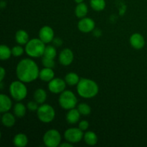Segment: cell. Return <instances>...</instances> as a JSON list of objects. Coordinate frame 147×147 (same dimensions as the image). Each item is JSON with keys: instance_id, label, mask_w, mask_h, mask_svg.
Returning <instances> with one entry per match:
<instances>
[{"instance_id": "obj_1", "label": "cell", "mask_w": 147, "mask_h": 147, "mask_svg": "<svg viewBox=\"0 0 147 147\" xmlns=\"http://www.w3.org/2000/svg\"><path fill=\"white\" fill-rule=\"evenodd\" d=\"M16 73L19 80L24 83H30L39 77L40 70L35 62L31 59L25 58L18 63Z\"/></svg>"}, {"instance_id": "obj_2", "label": "cell", "mask_w": 147, "mask_h": 147, "mask_svg": "<svg viewBox=\"0 0 147 147\" xmlns=\"http://www.w3.org/2000/svg\"><path fill=\"white\" fill-rule=\"evenodd\" d=\"M79 96L84 98H91L98 93V86L93 80L88 78H80L77 85Z\"/></svg>"}, {"instance_id": "obj_3", "label": "cell", "mask_w": 147, "mask_h": 147, "mask_svg": "<svg viewBox=\"0 0 147 147\" xmlns=\"http://www.w3.org/2000/svg\"><path fill=\"white\" fill-rule=\"evenodd\" d=\"M45 43L40 38H34L29 40L26 44L25 51L29 56L32 57H39L43 55L45 50Z\"/></svg>"}, {"instance_id": "obj_4", "label": "cell", "mask_w": 147, "mask_h": 147, "mask_svg": "<svg viewBox=\"0 0 147 147\" xmlns=\"http://www.w3.org/2000/svg\"><path fill=\"white\" fill-rule=\"evenodd\" d=\"M9 93L11 97L17 101L23 100L27 95V89L24 82L14 81L9 86Z\"/></svg>"}, {"instance_id": "obj_5", "label": "cell", "mask_w": 147, "mask_h": 147, "mask_svg": "<svg viewBox=\"0 0 147 147\" xmlns=\"http://www.w3.org/2000/svg\"><path fill=\"white\" fill-rule=\"evenodd\" d=\"M77 98L74 93L70 90H64L59 97V103L63 109L70 110L74 109L77 104Z\"/></svg>"}, {"instance_id": "obj_6", "label": "cell", "mask_w": 147, "mask_h": 147, "mask_svg": "<svg viewBox=\"0 0 147 147\" xmlns=\"http://www.w3.org/2000/svg\"><path fill=\"white\" fill-rule=\"evenodd\" d=\"M37 117L43 123H50L55 116L54 109L49 104H43L37 109Z\"/></svg>"}, {"instance_id": "obj_7", "label": "cell", "mask_w": 147, "mask_h": 147, "mask_svg": "<svg viewBox=\"0 0 147 147\" xmlns=\"http://www.w3.org/2000/svg\"><path fill=\"white\" fill-rule=\"evenodd\" d=\"M43 142L47 147H57L61 142V135L55 129H50L44 134Z\"/></svg>"}, {"instance_id": "obj_8", "label": "cell", "mask_w": 147, "mask_h": 147, "mask_svg": "<svg viewBox=\"0 0 147 147\" xmlns=\"http://www.w3.org/2000/svg\"><path fill=\"white\" fill-rule=\"evenodd\" d=\"M83 136L84 134L83 131L79 128H70L67 129L64 134L65 140L72 144L78 143L83 139Z\"/></svg>"}, {"instance_id": "obj_9", "label": "cell", "mask_w": 147, "mask_h": 147, "mask_svg": "<svg viewBox=\"0 0 147 147\" xmlns=\"http://www.w3.org/2000/svg\"><path fill=\"white\" fill-rule=\"evenodd\" d=\"M66 84L67 83H66L65 80H63L60 78H56L49 82L48 88L52 93H60L64 91L66 87Z\"/></svg>"}, {"instance_id": "obj_10", "label": "cell", "mask_w": 147, "mask_h": 147, "mask_svg": "<svg viewBox=\"0 0 147 147\" xmlns=\"http://www.w3.org/2000/svg\"><path fill=\"white\" fill-rule=\"evenodd\" d=\"M78 27L82 32L88 33L94 30L95 22L92 19L88 17H83L78 24Z\"/></svg>"}, {"instance_id": "obj_11", "label": "cell", "mask_w": 147, "mask_h": 147, "mask_svg": "<svg viewBox=\"0 0 147 147\" xmlns=\"http://www.w3.org/2000/svg\"><path fill=\"white\" fill-rule=\"evenodd\" d=\"M39 38L45 43H49L54 40V31L49 26H44L39 32Z\"/></svg>"}, {"instance_id": "obj_12", "label": "cell", "mask_w": 147, "mask_h": 147, "mask_svg": "<svg viewBox=\"0 0 147 147\" xmlns=\"http://www.w3.org/2000/svg\"><path fill=\"white\" fill-rule=\"evenodd\" d=\"M74 59L73 51L69 48H65L62 50L59 55V61L63 65L67 66L71 64Z\"/></svg>"}, {"instance_id": "obj_13", "label": "cell", "mask_w": 147, "mask_h": 147, "mask_svg": "<svg viewBox=\"0 0 147 147\" xmlns=\"http://www.w3.org/2000/svg\"><path fill=\"white\" fill-rule=\"evenodd\" d=\"M130 44L134 48L140 50L145 45V40L139 33H134L130 37Z\"/></svg>"}, {"instance_id": "obj_14", "label": "cell", "mask_w": 147, "mask_h": 147, "mask_svg": "<svg viewBox=\"0 0 147 147\" xmlns=\"http://www.w3.org/2000/svg\"><path fill=\"white\" fill-rule=\"evenodd\" d=\"M12 103L9 97L4 94L0 95V112L5 113L11 109Z\"/></svg>"}, {"instance_id": "obj_15", "label": "cell", "mask_w": 147, "mask_h": 147, "mask_svg": "<svg viewBox=\"0 0 147 147\" xmlns=\"http://www.w3.org/2000/svg\"><path fill=\"white\" fill-rule=\"evenodd\" d=\"M80 113L78 109H72L68 111V113L66 115V120H67V123H70V124H75L77 123L80 119Z\"/></svg>"}, {"instance_id": "obj_16", "label": "cell", "mask_w": 147, "mask_h": 147, "mask_svg": "<svg viewBox=\"0 0 147 147\" xmlns=\"http://www.w3.org/2000/svg\"><path fill=\"white\" fill-rule=\"evenodd\" d=\"M54 71L53 70V68H50V67H45V68L42 69L40 71V75H39L40 78L45 82H50V80L54 78Z\"/></svg>"}, {"instance_id": "obj_17", "label": "cell", "mask_w": 147, "mask_h": 147, "mask_svg": "<svg viewBox=\"0 0 147 147\" xmlns=\"http://www.w3.org/2000/svg\"><path fill=\"white\" fill-rule=\"evenodd\" d=\"M15 40L18 44L26 45L29 42V34L23 30H18L15 34Z\"/></svg>"}, {"instance_id": "obj_18", "label": "cell", "mask_w": 147, "mask_h": 147, "mask_svg": "<svg viewBox=\"0 0 147 147\" xmlns=\"http://www.w3.org/2000/svg\"><path fill=\"white\" fill-rule=\"evenodd\" d=\"M13 142L15 146L24 147L27 145L28 139H27V136L24 134H18L15 135Z\"/></svg>"}, {"instance_id": "obj_19", "label": "cell", "mask_w": 147, "mask_h": 147, "mask_svg": "<svg viewBox=\"0 0 147 147\" xmlns=\"http://www.w3.org/2000/svg\"><path fill=\"white\" fill-rule=\"evenodd\" d=\"M1 122L4 126L7 127H11L15 123V118L11 113L5 112L3 116H1Z\"/></svg>"}, {"instance_id": "obj_20", "label": "cell", "mask_w": 147, "mask_h": 147, "mask_svg": "<svg viewBox=\"0 0 147 147\" xmlns=\"http://www.w3.org/2000/svg\"><path fill=\"white\" fill-rule=\"evenodd\" d=\"M85 142L89 146H94L98 142V136L93 131H87L83 136Z\"/></svg>"}, {"instance_id": "obj_21", "label": "cell", "mask_w": 147, "mask_h": 147, "mask_svg": "<svg viewBox=\"0 0 147 147\" xmlns=\"http://www.w3.org/2000/svg\"><path fill=\"white\" fill-rule=\"evenodd\" d=\"M76 16L78 18H83L86 17V15L88 13V7L85 3L82 2L80 4H78L76 6V9H75Z\"/></svg>"}, {"instance_id": "obj_22", "label": "cell", "mask_w": 147, "mask_h": 147, "mask_svg": "<svg viewBox=\"0 0 147 147\" xmlns=\"http://www.w3.org/2000/svg\"><path fill=\"white\" fill-rule=\"evenodd\" d=\"M34 98L35 101H37L38 103H44L47 98V93L45 90L42 88H38L35 90L34 93Z\"/></svg>"}, {"instance_id": "obj_23", "label": "cell", "mask_w": 147, "mask_h": 147, "mask_svg": "<svg viewBox=\"0 0 147 147\" xmlns=\"http://www.w3.org/2000/svg\"><path fill=\"white\" fill-rule=\"evenodd\" d=\"M80 80V79L79 76L75 73H68V74L66 75L65 78V80L66 83L71 86L78 85Z\"/></svg>"}, {"instance_id": "obj_24", "label": "cell", "mask_w": 147, "mask_h": 147, "mask_svg": "<svg viewBox=\"0 0 147 147\" xmlns=\"http://www.w3.org/2000/svg\"><path fill=\"white\" fill-rule=\"evenodd\" d=\"M90 6L95 11H102L106 7L105 0H90Z\"/></svg>"}, {"instance_id": "obj_25", "label": "cell", "mask_w": 147, "mask_h": 147, "mask_svg": "<svg viewBox=\"0 0 147 147\" xmlns=\"http://www.w3.org/2000/svg\"><path fill=\"white\" fill-rule=\"evenodd\" d=\"M11 50L9 47L4 45H1L0 47V59L1 60H5L11 57Z\"/></svg>"}, {"instance_id": "obj_26", "label": "cell", "mask_w": 147, "mask_h": 147, "mask_svg": "<svg viewBox=\"0 0 147 147\" xmlns=\"http://www.w3.org/2000/svg\"><path fill=\"white\" fill-rule=\"evenodd\" d=\"M14 113L19 118L23 117L26 113V107L22 103H17L14 107Z\"/></svg>"}, {"instance_id": "obj_27", "label": "cell", "mask_w": 147, "mask_h": 147, "mask_svg": "<svg viewBox=\"0 0 147 147\" xmlns=\"http://www.w3.org/2000/svg\"><path fill=\"white\" fill-rule=\"evenodd\" d=\"M43 55L48 58L54 59L57 55V50L55 48V47L52 45H48L45 47V53Z\"/></svg>"}, {"instance_id": "obj_28", "label": "cell", "mask_w": 147, "mask_h": 147, "mask_svg": "<svg viewBox=\"0 0 147 147\" xmlns=\"http://www.w3.org/2000/svg\"><path fill=\"white\" fill-rule=\"evenodd\" d=\"M78 110L80 113V114L83 115V116H88L91 112V109H90V106L86 103H80L78 106Z\"/></svg>"}, {"instance_id": "obj_29", "label": "cell", "mask_w": 147, "mask_h": 147, "mask_svg": "<svg viewBox=\"0 0 147 147\" xmlns=\"http://www.w3.org/2000/svg\"><path fill=\"white\" fill-rule=\"evenodd\" d=\"M42 64L45 67H50V68H53L55 67V61L54 59L48 58V57H43L42 58Z\"/></svg>"}, {"instance_id": "obj_30", "label": "cell", "mask_w": 147, "mask_h": 147, "mask_svg": "<svg viewBox=\"0 0 147 147\" xmlns=\"http://www.w3.org/2000/svg\"><path fill=\"white\" fill-rule=\"evenodd\" d=\"M11 53L14 57H20L24 53V49L20 45L14 46L12 49H11Z\"/></svg>"}, {"instance_id": "obj_31", "label": "cell", "mask_w": 147, "mask_h": 147, "mask_svg": "<svg viewBox=\"0 0 147 147\" xmlns=\"http://www.w3.org/2000/svg\"><path fill=\"white\" fill-rule=\"evenodd\" d=\"M37 101H30L28 103H27V108H28V109H30V111H37V109H38L39 106L38 105H37Z\"/></svg>"}, {"instance_id": "obj_32", "label": "cell", "mask_w": 147, "mask_h": 147, "mask_svg": "<svg viewBox=\"0 0 147 147\" xmlns=\"http://www.w3.org/2000/svg\"><path fill=\"white\" fill-rule=\"evenodd\" d=\"M89 127V123L87 121H81L78 124V128L80 129H81L82 131H86Z\"/></svg>"}, {"instance_id": "obj_33", "label": "cell", "mask_w": 147, "mask_h": 147, "mask_svg": "<svg viewBox=\"0 0 147 147\" xmlns=\"http://www.w3.org/2000/svg\"><path fill=\"white\" fill-rule=\"evenodd\" d=\"M6 71L4 70V67H1V72H0V81H3L4 78V76H5Z\"/></svg>"}, {"instance_id": "obj_34", "label": "cell", "mask_w": 147, "mask_h": 147, "mask_svg": "<svg viewBox=\"0 0 147 147\" xmlns=\"http://www.w3.org/2000/svg\"><path fill=\"white\" fill-rule=\"evenodd\" d=\"M53 41V43L55 44V45H56V46H60L62 45V42H62V40H60V38L54 39Z\"/></svg>"}, {"instance_id": "obj_35", "label": "cell", "mask_w": 147, "mask_h": 147, "mask_svg": "<svg viewBox=\"0 0 147 147\" xmlns=\"http://www.w3.org/2000/svg\"><path fill=\"white\" fill-rule=\"evenodd\" d=\"M60 147H65V146L72 147L73 146V144H72V143H70V142H67V143H63V144H60Z\"/></svg>"}, {"instance_id": "obj_36", "label": "cell", "mask_w": 147, "mask_h": 147, "mask_svg": "<svg viewBox=\"0 0 147 147\" xmlns=\"http://www.w3.org/2000/svg\"><path fill=\"white\" fill-rule=\"evenodd\" d=\"M83 1H84V0H75V1H76L77 4H80V3L83 2Z\"/></svg>"}]
</instances>
